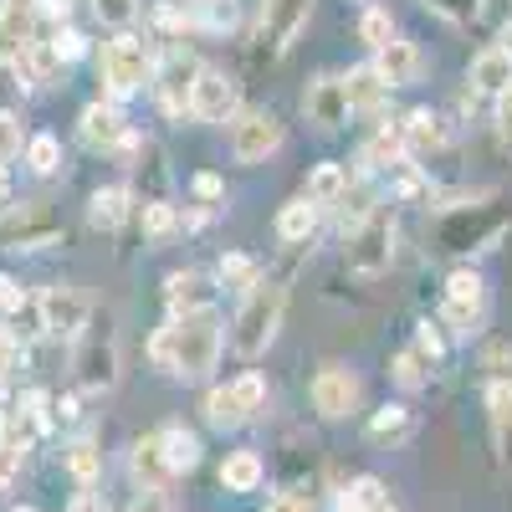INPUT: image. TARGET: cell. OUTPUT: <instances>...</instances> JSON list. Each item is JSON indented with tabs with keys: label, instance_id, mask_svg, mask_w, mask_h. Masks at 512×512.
I'll use <instances>...</instances> for the list:
<instances>
[{
	"label": "cell",
	"instance_id": "cell-6",
	"mask_svg": "<svg viewBox=\"0 0 512 512\" xmlns=\"http://www.w3.org/2000/svg\"><path fill=\"white\" fill-rule=\"evenodd\" d=\"M344 262H349L354 277H384V272H390V262H395V216H390L384 205L374 210L364 226L349 231Z\"/></svg>",
	"mask_w": 512,
	"mask_h": 512
},
{
	"label": "cell",
	"instance_id": "cell-2",
	"mask_svg": "<svg viewBox=\"0 0 512 512\" xmlns=\"http://www.w3.org/2000/svg\"><path fill=\"white\" fill-rule=\"evenodd\" d=\"M282 318H287V282L262 277V282L241 297V308H236V318H231V349H236L241 359H262V354L277 344Z\"/></svg>",
	"mask_w": 512,
	"mask_h": 512
},
{
	"label": "cell",
	"instance_id": "cell-3",
	"mask_svg": "<svg viewBox=\"0 0 512 512\" xmlns=\"http://www.w3.org/2000/svg\"><path fill=\"white\" fill-rule=\"evenodd\" d=\"M512 210L497 205V200H466V205H451L446 216L436 221V251L446 256H472V251H487L497 246V236L507 231Z\"/></svg>",
	"mask_w": 512,
	"mask_h": 512
},
{
	"label": "cell",
	"instance_id": "cell-33",
	"mask_svg": "<svg viewBox=\"0 0 512 512\" xmlns=\"http://www.w3.org/2000/svg\"><path fill=\"white\" fill-rule=\"evenodd\" d=\"M26 446H31V436L21 431L16 420H6V425H0V492H6V487L16 482L21 461H26Z\"/></svg>",
	"mask_w": 512,
	"mask_h": 512
},
{
	"label": "cell",
	"instance_id": "cell-19",
	"mask_svg": "<svg viewBox=\"0 0 512 512\" xmlns=\"http://www.w3.org/2000/svg\"><path fill=\"white\" fill-rule=\"evenodd\" d=\"M359 164L369 169H400V164H410V144H405V123H379L374 128V139L364 144V154H359Z\"/></svg>",
	"mask_w": 512,
	"mask_h": 512
},
{
	"label": "cell",
	"instance_id": "cell-38",
	"mask_svg": "<svg viewBox=\"0 0 512 512\" xmlns=\"http://www.w3.org/2000/svg\"><path fill=\"white\" fill-rule=\"evenodd\" d=\"M26 164H31V175H57V169H62V144H57V134H31V139H26Z\"/></svg>",
	"mask_w": 512,
	"mask_h": 512
},
{
	"label": "cell",
	"instance_id": "cell-39",
	"mask_svg": "<svg viewBox=\"0 0 512 512\" xmlns=\"http://www.w3.org/2000/svg\"><path fill=\"white\" fill-rule=\"evenodd\" d=\"M180 231V210L169 200H144V236L149 241H169Z\"/></svg>",
	"mask_w": 512,
	"mask_h": 512
},
{
	"label": "cell",
	"instance_id": "cell-50",
	"mask_svg": "<svg viewBox=\"0 0 512 512\" xmlns=\"http://www.w3.org/2000/svg\"><path fill=\"white\" fill-rule=\"evenodd\" d=\"M492 123H497V144L512 154V93H502V98H497V113H492Z\"/></svg>",
	"mask_w": 512,
	"mask_h": 512
},
{
	"label": "cell",
	"instance_id": "cell-15",
	"mask_svg": "<svg viewBox=\"0 0 512 512\" xmlns=\"http://www.w3.org/2000/svg\"><path fill=\"white\" fill-rule=\"evenodd\" d=\"M77 134H82V144L88 149H123V144H134V134H128V118H123V108L118 103H88L82 108V118H77Z\"/></svg>",
	"mask_w": 512,
	"mask_h": 512
},
{
	"label": "cell",
	"instance_id": "cell-4",
	"mask_svg": "<svg viewBox=\"0 0 512 512\" xmlns=\"http://www.w3.org/2000/svg\"><path fill=\"white\" fill-rule=\"evenodd\" d=\"M72 374H77L82 390H93V395H103V390L118 384V323H113V313H93L88 328L77 333Z\"/></svg>",
	"mask_w": 512,
	"mask_h": 512
},
{
	"label": "cell",
	"instance_id": "cell-48",
	"mask_svg": "<svg viewBox=\"0 0 512 512\" xmlns=\"http://www.w3.org/2000/svg\"><path fill=\"white\" fill-rule=\"evenodd\" d=\"M190 190H195V200H200L205 210H216V205L226 200V185H221V175H195V180H190Z\"/></svg>",
	"mask_w": 512,
	"mask_h": 512
},
{
	"label": "cell",
	"instance_id": "cell-32",
	"mask_svg": "<svg viewBox=\"0 0 512 512\" xmlns=\"http://www.w3.org/2000/svg\"><path fill=\"white\" fill-rule=\"evenodd\" d=\"M205 420L216 425V431H236V425H246L251 415L241 410V400H236L231 384H216V390H205Z\"/></svg>",
	"mask_w": 512,
	"mask_h": 512
},
{
	"label": "cell",
	"instance_id": "cell-56",
	"mask_svg": "<svg viewBox=\"0 0 512 512\" xmlns=\"http://www.w3.org/2000/svg\"><path fill=\"white\" fill-rule=\"evenodd\" d=\"M277 507H282V512H313V502H308L303 492H282V497H277Z\"/></svg>",
	"mask_w": 512,
	"mask_h": 512
},
{
	"label": "cell",
	"instance_id": "cell-54",
	"mask_svg": "<svg viewBox=\"0 0 512 512\" xmlns=\"http://www.w3.org/2000/svg\"><path fill=\"white\" fill-rule=\"evenodd\" d=\"M72 11V0H36V16H47V21H67Z\"/></svg>",
	"mask_w": 512,
	"mask_h": 512
},
{
	"label": "cell",
	"instance_id": "cell-16",
	"mask_svg": "<svg viewBox=\"0 0 512 512\" xmlns=\"http://www.w3.org/2000/svg\"><path fill=\"white\" fill-rule=\"evenodd\" d=\"M303 113H308V123H318V128H344L349 123V93H344V77H333V72H323V77H313L308 82V93H303Z\"/></svg>",
	"mask_w": 512,
	"mask_h": 512
},
{
	"label": "cell",
	"instance_id": "cell-17",
	"mask_svg": "<svg viewBox=\"0 0 512 512\" xmlns=\"http://www.w3.org/2000/svg\"><path fill=\"white\" fill-rule=\"evenodd\" d=\"M466 82H472V93H482V98L512 93V52L502 47V41L482 47V52L472 57V67H466Z\"/></svg>",
	"mask_w": 512,
	"mask_h": 512
},
{
	"label": "cell",
	"instance_id": "cell-59",
	"mask_svg": "<svg viewBox=\"0 0 512 512\" xmlns=\"http://www.w3.org/2000/svg\"><path fill=\"white\" fill-rule=\"evenodd\" d=\"M262 512H282V507H277V502H267V507H262Z\"/></svg>",
	"mask_w": 512,
	"mask_h": 512
},
{
	"label": "cell",
	"instance_id": "cell-9",
	"mask_svg": "<svg viewBox=\"0 0 512 512\" xmlns=\"http://www.w3.org/2000/svg\"><path fill=\"white\" fill-rule=\"evenodd\" d=\"M246 108H241V82L221 67H200L195 77V98H190V118L200 123H236Z\"/></svg>",
	"mask_w": 512,
	"mask_h": 512
},
{
	"label": "cell",
	"instance_id": "cell-35",
	"mask_svg": "<svg viewBox=\"0 0 512 512\" xmlns=\"http://www.w3.org/2000/svg\"><path fill=\"white\" fill-rule=\"evenodd\" d=\"M67 472L88 487V482H98V472H103V451H98V441L93 436H77L72 446H67Z\"/></svg>",
	"mask_w": 512,
	"mask_h": 512
},
{
	"label": "cell",
	"instance_id": "cell-51",
	"mask_svg": "<svg viewBox=\"0 0 512 512\" xmlns=\"http://www.w3.org/2000/svg\"><path fill=\"white\" fill-rule=\"evenodd\" d=\"M16 364H21V338L11 328H0V379H6Z\"/></svg>",
	"mask_w": 512,
	"mask_h": 512
},
{
	"label": "cell",
	"instance_id": "cell-11",
	"mask_svg": "<svg viewBox=\"0 0 512 512\" xmlns=\"http://www.w3.org/2000/svg\"><path fill=\"white\" fill-rule=\"evenodd\" d=\"M36 313H41V333L72 338V344H77V333L88 328V318H93V303H88L77 287H62V282H57V287H41Z\"/></svg>",
	"mask_w": 512,
	"mask_h": 512
},
{
	"label": "cell",
	"instance_id": "cell-30",
	"mask_svg": "<svg viewBox=\"0 0 512 512\" xmlns=\"http://www.w3.org/2000/svg\"><path fill=\"white\" fill-rule=\"evenodd\" d=\"M410 405H379L374 415H369V425H364V431H369V441L374 446H395V441H405L410 436Z\"/></svg>",
	"mask_w": 512,
	"mask_h": 512
},
{
	"label": "cell",
	"instance_id": "cell-12",
	"mask_svg": "<svg viewBox=\"0 0 512 512\" xmlns=\"http://www.w3.org/2000/svg\"><path fill=\"white\" fill-rule=\"evenodd\" d=\"M282 149V118L267 113V108H246L236 123H231V154L236 164H262Z\"/></svg>",
	"mask_w": 512,
	"mask_h": 512
},
{
	"label": "cell",
	"instance_id": "cell-13",
	"mask_svg": "<svg viewBox=\"0 0 512 512\" xmlns=\"http://www.w3.org/2000/svg\"><path fill=\"white\" fill-rule=\"evenodd\" d=\"M313 410L323 415V420H349L354 410H359V374L354 369H344V364H323L318 374H313Z\"/></svg>",
	"mask_w": 512,
	"mask_h": 512
},
{
	"label": "cell",
	"instance_id": "cell-46",
	"mask_svg": "<svg viewBox=\"0 0 512 512\" xmlns=\"http://www.w3.org/2000/svg\"><path fill=\"white\" fill-rule=\"evenodd\" d=\"M415 349H420L425 359L436 364V359L446 354V333H441V323H431V318H425V323L415 328Z\"/></svg>",
	"mask_w": 512,
	"mask_h": 512
},
{
	"label": "cell",
	"instance_id": "cell-49",
	"mask_svg": "<svg viewBox=\"0 0 512 512\" xmlns=\"http://www.w3.org/2000/svg\"><path fill=\"white\" fill-rule=\"evenodd\" d=\"M21 308H26V292H21V282L0 272V318H11V313H21Z\"/></svg>",
	"mask_w": 512,
	"mask_h": 512
},
{
	"label": "cell",
	"instance_id": "cell-10",
	"mask_svg": "<svg viewBox=\"0 0 512 512\" xmlns=\"http://www.w3.org/2000/svg\"><path fill=\"white\" fill-rule=\"evenodd\" d=\"M308 21H313V0H262V26H256L262 52L267 57H287L292 41L308 31Z\"/></svg>",
	"mask_w": 512,
	"mask_h": 512
},
{
	"label": "cell",
	"instance_id": "cell-43",
	"mask_svg": "<svg viewBox=\"0 0 512 512\" xmlns=\"http://www.w3.org/2000/svg\"><path fill=\"white\" fill-rule=\"evenodd\" d=\"M16 154H26V134H21V118L11 108H0V164H11Z\"/></svg>",
	"mask_w": 512,
	"mask_h": 512
},
{
	"label": "cell",
	"instance_id": "cell-23",
	"mask_svg": "<svg viewBox=\"0 0 512 512\" xmlns=\"http://www.w3.org/2000/svg\"><path fill=\"white\" fill-rule=\"evenodd\" d=\"M487 410H492L497 456H502V466H512V379H492L487 384Z\"/></svg>",
	"mask_w": 512,
	"mask_h": 512
},
{
	"label": "cell",
	"instance_id": "cell-41",
	"mask_svg": "<svg viewBox=\"0 0 512 512\" xmlns=\"http://www.w3.org/2000/svg\"><path fill=\"white\" fill-rule=\"evenodd\" d=\"M93 11H98V21H103V26H118V31H128V26L139 21L144 0H93Z\"/></svg>",
	"mask_w": 512,
	"mask_h": 512
},
{
	"label": "cell",
	"instance_id": "cell-18",
	"mask_svg": "<svg viewBox=\"0 0 512 512\" xmlns=\"http://www.w3.org/2000/svg\"><path fill=\"white\" fill-rule=\"evenodd\" d=\"M420 67H425V62H420V47H415V41H405V36H395L390 47L374 52V72L390 82V93H395V88H410V82H420Z\"/></svg>",
	"mask_w": 512,
	"mask_h": 512
},
{
	"label": "cell",
	"instance_id": "cell-42",
	"mask_svg": "<svg viewBox=\"0 0 512 512\" xmlns=\"http://www.w3.org/2000/svg\"><path fill=\"white\" fill-rule=\"evenodd\" d=\"M231 390H236V400H241V410H246V415L267 410V379L256 374V369H246L241 379H231Z\"/></svg>",
	"mask_w": 512,
	"mask_h": 512
},
{
	"label": "cell",
	"instance_id": "cell-7",
	"mask_svg": "<svg viewBox=\"0 0 512 512\" xmlns=\"http://www.w3.org/2000/svg\"><path fill=\"white\" fill-rule=\"evenodd\" d=\"M200 57L195 52H185V47H169L159 62H154V103H159V113H169V118H185L190 113V98H195V77H200Z\"/></svg>",
	"mask_w": 512,
	"mask_h": 512
},
{
	"label": "cell",
	"instance_id": "cell-36",
	"mask_svg": "<svg viewBox=\"0 0 512 512\" xmlns=\"http://www.w3.org/2000/svg\"><path fill=\"white\" fill-rule=\"evenodd\" d=\"M390 374H395L400 390H425V384H431V359H425L420 349H400L395 364H390Z\"/></svg>",
	"mask_w": 512,
	"mask_h": 512
},
{
	"label": "cell",
	"instance_id": "cell-28",
	"mask_svg": "<svg viewBox=\"0 0 512 512\" xmlns=\"http://www.w3.org/2000/svg\"><path fill=\"white\" fill-rule=\"evenodd\" d=\"M26 82H31V88H41V82H57V72H62V57H57V47H52V41H31V47L11 62Z\"/></svg>",
	"mask_w": 512,
	"mask_h": 512
},
{
	"label": "cell",
	"instance_id": "cell-55",
	"mask_svg": "<svg viewBox=\"0 0 512 512\" xmlns=\"http://www.w3.org/2000/svg\"><path fill=\"white\" fill-rule=\"evenodd\" d=\"M16 210V195H11V175H6V164H0V221H6Z\"/></svg>",
	"mask_w": 512,
	"mask_h": 512
},
{
	"label": "cell",
	"instance_id": "cell-22",
	"mask_svg": "<svg viewBox=\"0 0 512 512\" xmlns=\"http://www.w3.org/2000/svg\"><path fill=\"white\" fill-rule=\"evenodd\" d=\"M344 93H349V108H354V113H374L384 98H390V82L374 72V62H359V67H349V77H344Z\"/></svg>",
	"mask_w": 512,
	"mask_h": 512
},
{
	"label": "cell",
	"instance_id": "cell-52",
	"mask_svg": "<svg viewBox=\"0 0 512 512\" xmlns=\"http://www.w3.org/2000/svg\"><path fill=\"white\" fill-rule=\"evenodd\" d=\"M154 21H159L164 31H190V26H195V16L180 11V6H154Z\"/></svg>",
	"mask_w": 512,
	"mask_h": 512
},
{
	"label": "cell",
	"instance_id": "cell-34",
	"mask_svg": "<svg viewBox=\"0 0 512 512\" xmlns=\"http://www.w3.org/2000/svg\"><path fill=\"white\" fill-rule=\"evenodd\" d=\"M216 282L246 297L256 282H262V267H256L251 256H241V251H226V256H221V267H216Z\"/></svg>",
	"mask_w": 512,
	"mask_h": 512
},
{
	"label": "cell",
	"instance_id": "cell-8",
	"mask_svg": "<svg viewBox=\"0 0 512 512\" xmlns=\"http://www.w3.org/2000/svg\"><path fill=\"white\" fill-rule=\"evenodd\" d=\"M487 318V282L472 272V267H456L446 277V297H441V323L456 333V338H472Z\"/></svg>",
	"mask_w": 512,
	"mask_h": 512
},
{
	"label": "cell",
	"instance_id": "cell-53",
	"mask_svg": "<svg viewBox=\"0 0 512 512\" xmlns=\"http://www.w3.org/2000/svg\"><path fill=\"white\" fill-rule=\"evenodd\" d=\"M487 369H492V379H512V344H497L487 354Z\"/></svg>",
	"mask_w": 512,
	"mask_h": 512
},
{
	"label": "cell",
	"instance_id": "cell-20",
	"mask_svg": "<svg viewBox=\"0 0 512 512\" xmlns=\"http://www.w3.org/2000/svg\"><path fill=\"white\" fill-rule=\"evenodd\" d=\"M128 216H134V190L128 185H103L88 195V226L93 231H118Z\"/></svg>",
	"mask_w": 512,
	"mask_h": 512
},
{
	"label": "cell",
	"instance_id": "cell-60",
	"mask_svg": "<svg viewBox=\"0 0 512 512\" xmlns=\"http://www.w3.org/2000/svg\"><path fill=\"white\" fill-rule=\"evenodd\" d=\"M384 512H395V507H384Z\"/></svg>",
	"mask_w": 512,
	"mask_h": 512
},
{
	"label": "cell",
	"instance_id": "cell-47",
	"mask_svg": "<svg viewBox=\"0 0 512 512\" xmlns=\"http://www.w3.org/2000/svg\"><path fill=\"white\" fill-rule=\"evenodd\" d=\"M128 512H180V497L175 492H139L134 502H128Z\"/></svg>",
	"mask_w": 512,
	"mask_h": 512
},
{
	"label": "cell",
	"instance_id": "cell-58",
	"mask_svg": "<svg viewBox=\"0 0 512 512\" xmlns=\"http://www.w3.org/2000/svg\"><path fill=\"white\" fill-rule=\"evenodd\" d=\"M11 512H41V507H31V502H21V507H11Z\"/></svg>",
	"mask_w": 512,
	"mask_h": 512
},
{
	"label": "cell",
	"instance_id": "cell-25",
	"mask_svg": "<svg viewBox=\"0 0 512 512\" xmlns=\"http://www.w3.org/2000/svg\"><path fill=\"white\" fill-rule=\"evenodd\" d=\"M400 123H405V144H410V154H431V149L446 144V118L431 113V108H415V113H405Z\"/></svg>",
	"mask_w": 512,
	"mask_h": 512
},
{
	"label": "cell",
	"instance_id": "cell-31",
	"mask_svg": "<svg viewBox=\"0 0 512 512\" xmlns=\"http://www.w3.org/2000/svg\"><path fill=\"white\" fill-rule=\"evenodd\" d=\"M384 507H390V492L379 477H354L338 492V512H384Z\"/></svg>",
	"mask_w": 512,
	"mask_h": 512
},
{
	"label": "cell",
	"instance_id": "cell-14",
	"mask_svg": "<svg viewBox=\"0 0 512 512\" xmlns=\"http://www.w3.org/2000/svg\"><path fill=\"white\" fill-rule=\"evenodd\" d=\"M210 297H216V277L200 272V267H185V272L164 277V308H169V318L210 313Z\"/></svg>",
	"mask_w": 512,
	"mask_h": 512
},
{
	"label": "cell",
	"instance_id": "cell-5",
	"mask_svg": "<svg viewBox=\"0 0 512 512\" xmlns=\"http://www.w3.org/2000/svg\"><path fill=\"white\" fill-rule=\"evenodd\" d=\"M98 77L108 88V103L118 98H134L139 88L154 82V57H149V41L134 31H118L113 41H103V57H98Z\"/></svg>",
	"mask_w": 512,
	"mask_h": 512
},
{
	"label": "cell",
	"instance_id": "cell-44",
	"mask_svg": "<svg viewBox=\"0 0 512 512\" xmlns=\"http://www.w3.org/2000/svg\"><path fill=\"white\" fill-rule=\"evenodd\" d=\"M52 47H57L62 67H67V62H82V57H88V36H82V31H72V26H57Z\"/></svg>",
	"mask_w": 512,
	"mask_h": 512
},
{
	"label": "cell",
	"instance_id": "cell-29",
	"mask_svg": "<svg viewBox=\"0 0 512 512\" xmlns=\"http://www.w3.org/2000/svg\"><path fill=\"white\" fill-rule=\"evenodd\" d=\"M318 210H323V205H313L308 195L287 200V205L277 210V236H282V241H308V236L318 231Z\"/></svg>",
	"mask_w": 512,
	"mask_h": 512
},
{
	"label": "cell",
	"instance_id": "cell-26",
	"mask_svg": "<svg viewBox=\"0 0 512 512\" xmlns=\"http://www.w3.org/2000/svg\"><path fill=\"white\" fill-rule=\"evenodd\" d=\"M159 441H164V461H169V472L185 477L200 466V441L195 431H185V425H159Z\"/></svg>",
	"mask_w": 512,
	"mask_h": 512
},
{
	"label": "cell",
	"instance_id": "cell-40",
	"mask_svg": "<svg viewBox=\"0 0 512 512\" xmlns=\"http://www.w3.org/2000/svg\"><path fill=\"white\" fill-rule=\"evenodd\" d=\"M359 41H364V47H390V41H395V21H390V11H379V6H369L364 16H359Z\"/></svg>",
	"mask_w": 512,
	"mask_h": 512
},
{
	"label": "cell",
	"instance_id": "cell-21",
	"mask_svg": "<svg viewBox=\"0 0 512 512\" xmlns=\"http://www.w3.org/2000/svg\"><path fill=\"white\" fill-rule=\"evenodd\" d=\"M128 466H134V477L144 482V492H164L169 482H175V472H169V461H164V441H159V431L134 441V456H128Z\"/></svg>",
	"mask_w": 512,
	"mask_h": 512
},
{
	"label": "cell",
	"instance_id": "cell-57",
	"mask_svg": "<svg viewBox=\"0 0 512 512\" xmlns=\"http://www.w3.org/2000/svg\"><path fill=\"white\" fill-rule=\"evenodd\" d=\"M502 47H507V52H512V21H507V26H502Z\"/></svg>",
	"mask_w": 512,
	"mask_h": 512
},
{
	"label": "cell",
	"instance_id": "cell-45",
	"mask_svg": "<svg viewBox=\"0 0 512 512\" xmlns=\"http://www.w3.org/2000/svg\"><path fill=\"white\" fill-rule=\"evenodd\" d=\"M425 6H431V11H441L446 21H477L482 16V6H487V0H425Z\"/></svg>",
	"mask_w": 512,
	"mask_h": 512
},
{
	"label": "cell",
	"instance_id": "cell-24",
	"mask_svg": "<svg viewBox=\"0 0 512 512\" xmlns=\"http://www.w3.org/2000/svg\"><path fill=\"white\" fill-rule=\"evenodd\" d=\"M349 185H354V175H349V164H338V159H323L313 175H308V200L313 205H338L349 195Z\"/></svg>",
	"mask_w": 512,
	"mask_h": 512
},
{
	"label": "cell",
	"instance_id": "cell-37",
	"mask_svg": "<svg viewBox=\"0 0 512 512\" xmlns=\"http://www.w3.org/2000/svg\"><path fill=\"white\" fill-rule=\"evenodd\" d=\"M195 26L200 31H236V21H241V6L236 0H195Z\"/></svg>",
	"mask_w": 512,
	"mask_h": 512
},
{
	"label": "cell",
	"instance_id": "cell-27",
	"mask_svg": "<svg viewBox=\"0 0 512 512\" xmlns=\"http://www.w3.org/2000/svg\"><path fill=\"white\" fill-rule=\"evenodd\" d=\"M262 477H267V466H262V456H256V451H231L221 461V487L226 492H256V487H262Z\"/></svg>",
	"mask_w": 512,
	"mask_h": 512
},
{
	"label": "cell",
	"instance_id": "cell-1",
	"mask_svg": "<svg viewBox=\"0 0 512 512\" xmlns=\"http://www.w3.org/2000/svg\"><path fill=\"white\" fill-rule=\"evenodd\" d=\"M221 344H226V323L216 313L164 318L149 338V359L159 369H169L175 379L195 384V379H210V369L221 364Z\"/></svg>",
	"mask_w": 512,
	"mask_h": 512
}]
</instances>
